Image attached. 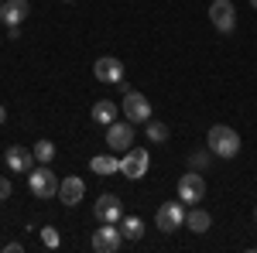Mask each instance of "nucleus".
Wrapping results in <instances>:
<instances>
[{
  "label": "nucleus",
  "mask_w": 257,
  "mask_h": 253,
  "mask_svg": "<svg viewBox=\"0 0 257 253\" xmlns=\"http://www.w3.org/2000/svg\"><path fill=\"white\" fill-rule=\"evenodd\" d=\"M0 4H4V0H0Z\"/></svg>",
  "instance_id": "29"
},
{
  "label": "nucleus",
  "mask_w": 257,
  "mask_h": 253,
  "mask_svg": "<svg viewBox=\"0 0 257 253\" xmlns=\"http://www.w3.org/2000/svg\"><path fill=\"white\" fill-rule=\"evenodd\" d=\"M155 222H158L161 233H175L178 226H185V202L178 198V202H165L155 215Z\"/></svg>",
  "instance_id": "4"
},
{
  "label": "nucleus",
  "mask_w": 257,
  "mask_h": 253,
  "mask_svg": "<svg viewBox=\"0 0 257 253\" xmlns=\"http://www.w3.org/2000/svg\"><path fill=\"white\" fill-rule=\"evenodd\" d=\"M144 130H148V140H151V144H165V140H168V127H165L161 120H148Z\"/></svg>",
  "instance_id": "19"
},
{
  "label": "nucleus",
  "mask_w": 257,
  "mask_h": 253,
  "mask_svg": "<svg viewBox=\"0 0 257 253\" xmlns=\"http://www.w3.org/2000/svg\"><path fill=\"white\" fill-rule=\"evenodd\" d=\"M250 7H254V11H257V0H250Z\"/></svg>",
  "instance_id": "26"
},
{
  "label": "nucleus",
  "mask_w": 257,
  "mask_h": 253,
  "mask_svg": "<svg viewBox=\"0 0 257 253\" xmlns=\"http://www.w3.org/2000/svg\"><path fill=\"white\" fill-rule=\"evenodd\" d=\"M134 144V123L127 120V123H120L113 120L110 127H106V147H113V151H127Z\"/></svg>",
  "instance_id": "10"
},
{
  "label": "nucleus",
  "mask_w": 257,
  "mask_h": 253,
  "mask_svg": "<svg viewBox=\"0 0 257 253\" xmlns=\"http://www.w3.org/2000/svg\"><path fill=\"white\" fill-rule=\"evenodd\" d=\"M113 120H117V103H110V99H99V103H93V123L110 127Z\"/></svg>",
  "instance_id": "15"
},
{
  "label": "nucleus",
  "mask_w": 257,
  "mask_h": 253,
  "mask_svg": "<svg viewBox=\"0 0 257 253\" xmlns=\"http://www.w3.org/2000/svg\"><path fill=\"white\" fill-rule=\"evenodd\" d=\"M209 157H213V151H196V154H189V164H192V171H206V164H209Z\"/></svg>",
  "instance_id": "22"
},
{
  "label": "nucleus",
  "mask_w": 257,
  "mask_h": 253,
  "mask_svg": "<svg viewBox=\"0 0 257 253\" xmlns=\"http://www.w3.org/2000/svg\"><path fill=\"white\" fill-rule=\"evenodd\" d=\"M209 21H213V28H216L219 35H230V31L237 28V11H233V4H230V0H213V4H209Z\"/></svg>",
  "instance_id": "5"
},
{
  "label": "nucleus",
  "mask_w": 257,
  "mask_h": 253,
  "mask_svg": "<svg viewBox=\"0 0 257 253\" xmlns=\"http://www.w3.org/2000/svg\"><path fill=\"white\" fill-rule=\"evenodd\" d=\"M4 120H7V110H4V106H0V127H4Z\"/></svg>",
  "instance_id": "25"
},
{
  "label": "nucleus",
  "mask_w": 257,
  "mask_h": 253,
  "mask_svg": "<svg viewBox=\"0 0 257 253\" xmlns=\"http://www.w3.org/2000/svg\"><path fill=\"white\" fill-rule=\"evenodd\" d=\"M35 157H38L41 164H48V161L55 157V144H52V140H38V144H35Z\"/></svg>",
  "instance_id": "20"
},
{
  "label": "nucleus",
  "mask_w": 257,
  "mask_h": 253,
  "mask_svg": "<svg viewBox=\"0 0 257 253\" xmlns=\"http://www.w3.org/2000/svg\"><path fill=\"white\" fill-rule=\"evenodd\" d=\"M148 164H151V154H148L144 147H131L127 154L120 157V175L131 178V181H138V178L148 175Z\"/></svg>",
  "instance_id": "3"
},
{
  "label": "nucleus",
  "mask_w": 257,
  "mask_h": 253,
  "mask_svg": "<svg viewBox=\"0 0 257 253\" xmlns=\"http://www.w3.org/2000/svg\"><path fill=\"white\" fill-rule=\"evenodd\" d=\"M93 212H96L99 222H117L120 226V219H123V202H120L117 195H99L96 198V205H93Z\"/></svg>",
  "instance_id": "9"
},
{
  "label": "nucleus",
  "mask_w": 257,
  "mask_h": 253,
  "mask_svg": "<svg viewBox=\"0 0 257 253\" xmlns=\"http://www.w3.org/2000/svg\"><path fill=\"white\" fill-rule=\"evenodd\" d=\"M4 161H7V168H11V171L28 175V171L35 168V151H28V147H7Z\"/></svg>",
  "instance_id": "12"
},
{
  "label": "nucleus",
  "mask_w": 257,
  "mask_h": 253,
  "mask_svg": "<svg viewBox=\"0 0 257 253\" xmlns=\"http://www.w3.org/2000/svg\"><path fill=\"white\" fill-rule=\"evenodd\" d=\"M59 175L52 171V168H31L28 171V188L38 195V198H52V195H59Z\"/></svg>",
  "instance_id": "2"
},
{
  "label": "nucleus",
  "mask_w": 257,
  "mask_h": 253,
  "mask_svg": "<svg viewBox=\"0 0 257 253\" xmlns=\"http://www.w3.org/2000/svg\"><path fill=\"white\" fill-rule=\"evenodd\" d=\"M120 233H123V239H141V236H144V219L123 215V219H120Z\"/></svg>",
  "instance_id": "17"
},
{
  "label": "nucleus",
  "mask_w": 257,
  "mask_h": 253,
  "mask_svg": "<svg viewBox=\"0 0 257 253\" xmlns=\"http://www.w3.org/2000/svg\"><path fill=\"white\" fill-rule=\"evenodd\" d=\"M89 168H93L96 175H117L120 161H117V157H110V154H96L93 161H89Z\"/></svg>",
  "instance_id": "18"
},
{
  "label": "nucleus",
  "mask_w": 257,
  "mask_h": 253,
  "mask_svg": "<svg viewBox=\"0 0 257 253\" xmlns=\"http://www.w3.org/2000/svg\"><path fill=\"white\" fill-rule=\"evenodd\" d=\"M185 226H189L192 233H206V229L213 226V219H209L206 209H189V212H185Z\"/></svg>",
  "instance_id": "16"
},
{
  "label": "nucleus",
  "mask_w": 257,
  "mask_h": 253,
  "mask_svg": "<svg viewBox=\"0 0 257 253\" xmlns=\"http://www.w3.org/2000/svg\"><path fill=\"white\" fill-rule=\"evenodd\" d=\"M62 4H69V0H62Z\"/></svg>",
  "instance_id": "28"
},
{
  "label": "nucleus",
  "mask_w": 257,
  "mask_h": 253,
  "mask_svg": "<svg viewBox=\"0 0 257 253\" xmlns=\"http://www.w3.org/2000/svg\"><path fill=\"white\" fill-rule=\"evenodd\" d=\"M123 117L131 120V123H148V120H151V103L141 96V93L131 89V93L123 96Z\"/></svg>",
  "instance_id": "8"
},
{
  "label": "nucleus",
  "mask_w": 257,
  "mask_h": 253,
  "mask_svg": "<svg viewBox=\"0 0 257 253\" xmlns=\"http://www.w3.org/2000/svg\"><path fill=\"white\" fill-rule=\"evenodd\" d=\"M93 72H96L99 82H123V65L113 55H103V59L93 62Z\"/></svg>",
  "instance_id": "11"
},
{
  "label": "nucleus",
  "mask_w": 257,
  "mask_h": 253,
  "mask_svg": "<svg viewBox=\"0 0 257 253\" xmlns=\"http://www.w3.org/2000/svg\"><path fill=\"white\" fill-rule=\"evenodd\" d=\"M202 195H206V181H202V175H199V171H189V175L178 178V198H182L185 205L202 202Z\"/></svg>",
  "instance_id": "7"
},
{
  "label": "nucleus",
  "mask_w": 257,
  "mask_h": 253,
  "mask_svg": "<svg viewBox=\"0 0 257 253\" xmlns=\"http://www.w3.org/2000/svg\"><path fill=\"white\" fill-rule=\"evenodd\" d=\"M4 198H11V181H7V178H0V202H4Z\"/></svg>",
  "instance_id": "23"
},
{
  "label": "nucleus",
  "mask_w": 257,
  "mask_h": 253,
  "mask_svg": "<svg viewBox=\"0 0 257 253\" xmlns=\"http://www.w3.org/2000/svg\"><path fill=\"white\" fill-rule=\"evenodd\" d=\"M41 243H45V246H48V250H59V229H55V226H45V229H41Z\"/></svg>",
  "instance_id": "21"
},
{
  "label": "nucleus",
  "mask_w": 257,
  "mask_h": 253,
  "mask_svg": "<svg viewBox=\"0 0 257 253\" xmlns=\"http://www.w3.org/2000/svg\"><path fill=\"white\" fill-rule=\"evenodd\" d=\"M21 250H24L21 243H7V246H4V253H21Z\"/></svg>",
  "instance_id": "24"
},
{
  "label": "nucleus",
  "mask_w": 257,
  "mask_h": 253,
  "mask_svg": "<svg viewBox=\"0 0 257 253\" xmlns=\"http://www.w3.org/2000/svg\"><path fill=\"white\" fill-rule=\"evenodd\" d=\"M28 14H31V4H28V0H4V4H0V21H4L7 28L21 24Z\"/></svg>",
  "instance_id": "13"
},
{
  "label": "nucleus",
  "mask_w": 257,
  "mask_h": 253,
  "mask_svg": "<svg viewBox=\"0 0 257 253\" xmlns=\"http://www.w3.org/2000/svg\"><path fill=\"white\" fill-rule=\"evenodd\" d=\"M123 233L117 229V222H99V229H93V250L96 253H117Z\"/></svg>",
  "instance_id": "6"
},
{
  "label": "nucleus",
  "mask_w": 257,
  "mask_h": 253,
  "mask_svg": "<svg viewBox=\"0 0 257 253\" xmlns=\"http://www.w3.org/2000/svg\"><path fill=\"white\" fill-rule=\"evenodd\" d=\"M82 195H86V181H82V178H76V175H69L59 185V198L65 202V205H79Z\"/></svg>",
  "instance_id": "14"
},
{
  "label": "nucleus",
  "mask_w": 257,
  "mask_h": 253,
  "mask_svg": "<svg viewBox=\"0 0 257 253\" xmlns=\"http://www.w3.org/2000/svg\"><path fill=\"white\" fill-rule=\"evenodd\" d=\"M206 147L213 151L216 157H237L240 154V134L237 130H230V127H209V134H206Z\"/></svg>",
  "instance_id": "1"
},
{
  "label": "nucleus",
  "mask_w": 257,
  "mask_h": 253,
  "mask_svg": "<svg viewBox=\"0 0 257 253\" xmlns=\"http://www.w3.org/2000/svg\"><path fill=\"white\" fill-rule=\"evenodd\" d=\"M254 219H257V209H254Z\"/></svg>",
  "instance_id": "27"
}]
</instances>
